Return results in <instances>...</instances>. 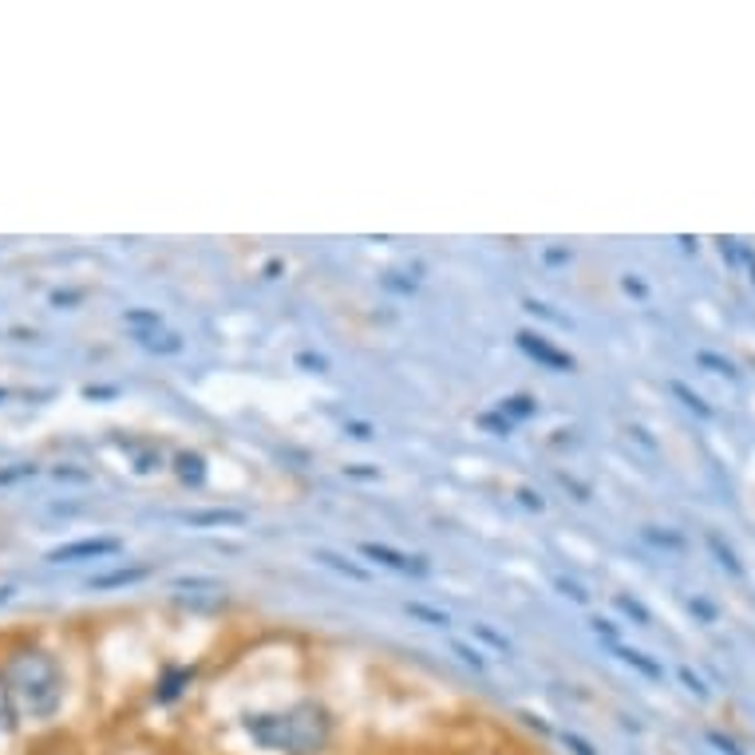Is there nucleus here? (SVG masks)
I'll list each match as a JSON object with an SVG mask.
<instances>
[{"mask_svg":"<svg viewBox=\"0 0 755 755\" xmlns=\"http://www.w3.org/2000/svg\"><path fill=\"white\" fill-rule=\"evenodd\" d=\"M518 349L526 352V357H534L538 364H546V369L554 372H573V357L562 349H554L550 340L538 337V332H518Z\"/></svg>","mask_w":755,"mask_h":755,"instance_id":"3","label":"nucleus"},{"mask_svg":"<svg viewBox=\"0 0 755 755\" xmlns=\"http://www.w3.org/2000/svg\"><path fill=\"white\" fill-rule=\"evenodd\" d=\"M135 340L143 344V349H151V352H178V349H183V340H178L175 332H166V329L135 332Z\"/></svg>","mask_w":755,"mask_h":755,"instance_id":"9","label":"nucleus"},{"mask_svg":"<svg viewBox=\"0 0 755 755\" xmlns=\"http://www.w3.org/2000/svg\"><path fill=\"white\" fill-rule=\"evenodd\" d=\"M617 605H621V610H625V613H630V617H637L641 625H649V610H645L641 601H633V598H625V593H621Z\"/></svg>","mask_w":755,"mask_h":755,"instance_id":"19","label":"nucleus"},{"mask_svg":"<svg viewBox=\"0 0 755 755\" xmlns=\"http://www.w3.org/2000/svg\"><path fill=\"white\" fill-rule=\"evenodd\" d=\"M407 613H412V617H419V621H427V625H439V630L447 625V613L427 610V605H419V601H412V605H407Z\"/></svg>","mask_w":755,"mask_h":755,"instance_id":"17","label":"nucleus"},{"mask_svg":"<svg viewBox=\"0 0 755 755\" xmlns=\"http://www.w3.org/2000/svg\"><path fill=\"white\" fill-rule=\"evenodd\" d=\"M4 396H9V392H4V387H0V400H4Z\"/></svg>","mask_w":755,"mask_h":755,"instance_id":"32","label":"nucleus"},{"mask_svg":"<svg viewBox=\"0 0 755 755\" xmlns=\"http://www.w3.org/2000/svg\"><path fill=\"white\" fill-rule=\"evenodd\" d=\"M194 680V668H171L163 680H158V688H155V700L158 704H171V700H178L183 697V688L190 685Z\"/></svg>","mask_w":755,"mask_h":755,"instance_id":"7","label":"nucleus"},{"mask_svg":"<svg viewBox=\"0 0 755 755\" xmlns=\"http://www.w3.org/2000/svg\"><path fill=\"white\" fill-rule=\"evenodd\" d=\"M621 289H625V293H637V297H645V293H649L645 285L637 282V277H633V273H630V277H621Z\"/></svg>","mask_w":755,"mask_h":755,"instance_id":"28","label":"nucleus"},{"mask_svg":"<svg viewBox=\"0 0 755 755\" xmlns=\"http://www.w3.org/2000/svg\"><path fill=\"white\" fill-rule=\"evenodd\" d=\"M566 747H573V755H593V747L590 744H586V740H581V736H573V732H566Z\"/></svg>","mask_w":755,"mask_h":755,"instance_id":"22","label":"nucleus"},{"mask_svg":"<svg viewBox=\"0 0 755 755\" xmlns=\"http://www.w3.org/2000/svg\"><path fill=\"white\" fill-rule=\"evenodd\" d=\"M186 523L190 526H238L245 523L242 511H206V514H186Z\"/></svg>","mask_w":755,"mask_h":755,"instance_id":"10","label":"nucleus"},{"mask_svg":"<svg viewBox=\"0 0 755 755\" xmlns=\"http://www.w3.org/2000/svg\"><path fill=\"white\" fill-rule=\"evenodd\" d=\"M456 653H459V657H463V660H467V665H474V668H483V657H479V653H474V649H467L463 641H456Z\"/></svg>","mask_w":755,"mask_h":755,"instance_id":"26","label":"nucleus"},{"mask_svg":"<svg viewBox=\"0 0 755 755\" xmlns=\"http://www.w3.org/2000/svg\"><path fill=\"white\" fill-rule=\"evenodd\" d=\"M9 598H12V586H0V605H4Z\"/></svg>","mask_w":755,"mask_h":755,"instance_id":"31","label":"nucleus"},{"mask_svg":"<svg viewBox=\"0 0 755 755\" xmlns=\"http://www.w3.org/2000/svg\"><path fill=\"white\" fill-rule=\"evenodd\" d=\"M518 499H523V506H530V511H543V499H538L534 491H526V486L518 491Z\"/></svg>","mask_w":755,"mask_h":755,"instance_id":"29","label":"nucleus"},{"mask_svg":"<svg viewBox=\"0 0 755 755\" xmlns=\"http://www.w3.org/2000/svg\"><path fill=\"white\" fill-rule=\"evenodd\" d=\"M688 610H692V613H700V617H704V621H716V610H712V605H708V601H700V598H692V601H688Z\"/></svg>","mask_w":755,"mask_h":755,"instance_id":"23","label":"nucleus"},{"mask_svg":"<svg viewBox=\"0 0 755 755\" xmlns=\"http://www.w3.org/2000/svg\"><path fill=\"white\" fill-rule=\"evenodd\" d=\"M554 586L566 593V598H573V601H586V590H581L578 581H570V578H554Z\"/></svg>","mask_w":755,"mask_h":755,"instance_id":"21","label":"nucleus"},{"mask_svg":"<svg viewBox=\"0 0 755 755\" xmlns=\"http://www.w3.org/2000/svg\"><path fill=\"white\" fill-rule=\"evenodd\" d=\"M317 562H325L329 570H337V573H349V578H357V581H369V570H360V566L344 562V558H340V554H332V550H317Z\"/></svg>","mask_w":755,"mask_h":755,"instance_id":"14","label":"nucleus"},{"mask_svg":"<svg viewBox=\"0 0 755 755\" xmlns=\"http://www.w3.org/2000/svg\"><path fill=\"white\" fill-rule=\"evenodd\" d=\"M0 692L12 720L48 724L64 704V668L44 645H17L0 660Z\"/></svg>","mask_w":755,"mask_h":755,"instance_id":"1","label":"nucleus"},{"mask_svg":"<svg viewBox=\"0 0 755 755\" xmlns=\"http://www.w3.org/2000/svg\"><path fill=\"white\" fill-rule=\"evenodd\" d=\"M685 680H688V688H692V692H697V697H704V685H700V680L692 677V672H688V668H685Z\"/></svg>","mask_w":755,"mask_h":755,"instance_id":"30","label":"nucleus"},{"mask_svg":"<svg viewBox=\"0 0 755 755\" xmlns=\"http://www.w3.org/2000/svg\"><path fill=\"white\" fill-rule=\"evenodd\" d=\"M697 360H700V364H708V369H716V376H732V380L740 376L732 360H720V357H712V352H697Z\"/></svg>","mask_w":755,"mask_h":755,"instance_id":"16","label":"nucleus"},{"mask_svg":"<svg viewBox=\"0 0 755 755\" xmlns=\"http://www.w3.org/2000/svg\"><path fill=\"white\" fill-rule=\"evenodd\" d=\"M645 538H649V543H657V546H672V550H685V538H680V534H657V526H649V530H645Z\"/></svg>","mask_w":755,"mask_h":755,"instance_id":"18","label":"nucleus"},{"mask_svg":"<svg viewBox=\"0 0 755 755\" xmlns=\"http://www.w3.org/2000/svg\"><path fill=\"white\" fill-rule=\"evenodd\" d=\"M613 653H617V657L625 660V665L641 668V672H645V677H653V680H660V677H665V672H660V665H653V660L645 657V653H637V649H625V645H621V641H613Z\"/></svg>","mask_w":755,"mask_h":755,"instance_id":"11","label":"nucleus"},{"mask_svg":"<svg viewBox=\"0 0 755 755\" xmlns=\"http://www.w3.org/2000/svg\"><path fill=\"white\" fill-rule=\"evenodd\" d=\"M360 554L364 558H372V562L387 566V570L396 573H427V558H419V554H404V550H392V546H376V543H364L360 546Z\"/></svg>","mask_w":755,"mask_h":755,"instance_id":"4","label":"nucleus"},{"mask_svg":"<svg viewBox=\"0 0 755 755\" xmlns=\"http://www.w3.org/2000/svg\"><path fill=\"white\" fill-rule=\"evenodd\" d=\"M708 546H712V554H716L720 558V566H724V570H732L740 578V573H744V566H740V558H736V550H732V546H724V538H720L716 530H708Z\"/></svg>","mask_w":755,"mask_h":755,"instance_id":"12","label":"nucleus"},{"mask_svg":"<svg viewBox=\"0 0 755 755\" xmlns=\"http://www.w3.org/2000/svg\"><path fill=\"white\" fill-rule=\"evenodd\" d=\"M245 732L253 744H262L265 752L282 755H317L329 744V712L320 704H297L289 712H265V716L245 720Z\"/></svg>","mask_w":755,"mask_h":755,"instance_id":"2","label":"nucleus"},{"mask_svg":"<svg viewBox=\"0 0 755 755\" xmlns=\"http://www.w3.org/2000/svg\"><path fill=\"white\" fill-rule=\"evenodd\" d=\"M24 474H36L32 463H20L17 471H0V483H12V479H24Z\"/></svg>","mask_w":755,"mask_h":755,"instance_id":"25","label":"nucleus"},{"mask_svg":"<svg viewBox=\"0 0 755 755\" xmlns=\"http://www.w3.org/2000/svg\"><path fill=\"white\" fill-rule=\"evenodd\" d=\"M175 474L186 486H203L206 483V459L198 451H178L175 456Z\"/></svg>","mask_w":755,"mask_h":755,"instance_id":"6","label":"nucleus"},{"mask_svg":"<svg viewBox=\"0 0 755 755\" xmlns=\"http://www.w3.org/2000/svg\"><path fill=\"white\" fill-rule=\"evenodd\" d=\"M479 424L483 427H494L499 436H511V419H494V416H479Z\"/></svg>","mask_w":755,"mask_h":755,"instance_id":"24","label":"nucleus"},{"mask_svg":"<svg viewBox=\"0 0 755 755\" xmlns=\"http://www.w3.org/2000/svg\"><path fill=\"white\" fill-rule=\"evenodd\" d=\"M672 392H677V396L685 400V407H688V412H697V416H704V419L712 416V407H708L704 400L697 396V392H688V387L680 384V380H672Z\"/></svg>","mask_w":755,"mask_h":755,"instance_id":"15","label":"nucleus"},{"mask_svg":"<svg viewBox=\"0 0 755 755\" xmlns=\"http://www.w3.org/2000/svg\"><path fill=\"white\" fill-rule=\"evenodd\" d=\"M297 369H309V372H329V360L325 357H313V352H297Z\"/></svg>","mask_w":755,"mask_h":755,"instance_id":"20","label":"nucleus"},{"mask_svg":"<svg viewBox=\"0 0 755 755\" xmlns=\"http://www.w3.org/2000/svg\"><path fill=\"white\" fill-rule=\"evenodd\" d=\"M708 740H712V744H716V747H720V752H724V755H744V752H740L736 744H732V740L716 736V732H712V736H708Z\"/></svg>","mask_w":755,"mask_h":755,"instance_id":"27","label":"nucleus"},{"mask_svg":"<svg viewBox=\"0 0 755 755\" xmlns=\"http://www.w3.org/2000/svg\"><path fill=\"white\" fill-rule=\"evenodd\" d=\"M146 566H131V570H111V573H99L91 578V590H116V586H135V581L146 578Z\"/></svg>","mask_w":755,"mask_h":755,"instance_id":"8","label":"nucleus"},{"mask_svg":"<svg viewBox=\"0 0 755 755\" xmlns=\"http://www.w3.org/2000/svg\"><path fill=\"white\" fill-rule=\"evenodd\" d=\"M123 550L119 538H84V543L59 546V550L48 554V562H79V558H111V554Z\"/></svg>","mask_w":755,"mask_h":755,"instance_id":"5","label":"nucleus"},{"mask_svg":"<svg viewBox=\"0 0 755 755\" xmlns=\"http://www.w3.org/2000/svg\"><path fill=\"white\" fill-rule=\"evenodd\" d=\"M499 412H503V419H530L538 416V404L530 396H511L499 404Z\"/></svg>","mask_w":755,"mask_h":755,"instance_id":"13","label":"nucleus"}]
</instances>
